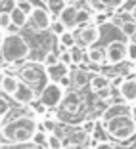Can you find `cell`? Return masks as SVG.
Here are the masks:
<instances>
[{"label":"cell","instance_id":"obj_4","mask_svg":"<svg viewBox=\"0 0 136 149\" xmlns=\"http://www.w3.org/2000/svg\"><path fill=\"white\" fill-rule=\"evenodd\" d=\"M39 97L42 100V103L48 107V109H56V107H62V101H63V97H65V90L57 82L48 80V82L42 86Z\"/></svg>","mask_w":136,"mask_h":149},{"label":"cell","instance_id":"obj_45","mask_svg":"<svg viewBox=\"0 0 136 149\" xmlns=\"http://www.w3.org/2000/svg\"><path fill=\"white\" fill-rule=\"evenodd\" d=\"M130 115H132V118L136 120V105H132V107H130Z\"/></svg>","mask_w":136,"mask_h":149},{"label":"cell","instance_id":"obj_7","mask_svg":"<svg viewBox=\"0 0 136 149\" xmlns=\"http://www.w3.org/2000/svg\"><path fill=\"white\" fill-rule=\"evenodd\" d=\"M102 38V31L98 25H83L77 33V40L81 46H92Z\"/></svg>","mask_w":136,"mask_h":149},{"label":"cell","instance_id":"obj_12","mask_svg":"<svg viewBox=\"0 0 136 149\" xmlns=\"http://www.w3.org/2000/svg\"><path fill=\"white\" fill-rule=\"evenodd\" d=\"M119 94L127 103H134L136 101V79H125V82L119 88Z\"/></svg>","mask_w":136,"mask_h":149},{"label":"cell","instance_id":"obj_33","mask_svg":"<svg viewBox=\"0 0 136 149\" xmlns=\"http://www.w3.org/2000/svg\"><path fill=\"white\" fill-rule=\"evenodd\" d=\"M33 141H35L36 145H42V147H46V143H48V134L44 130H39L35 134V138H33Z\"/></svg>","mask_w":136,"mask_h":149},{"label":"cell","instance_id":"obj_35","mask_svg":"<svg viewBox=\"0 0 136 149\" xmlns=\"http://www.w3.org/2000/svg\"><path fill=\"white\" fill-rule=\"evenodd\" d=\"M96 128H98V123H96V120H84V123H83V130L86 132L88 136H92L94 132H96Z\"/></svg>","mask_w":136,"mask_h":149},{"label":"cell","instance_id":"obj_16","mask_svg":"<svg viewBox=\"0 0 136 149\" xmlns=\"http://www.w3.org/2000/svg\"><path fill=\"white\" fill-rule=\"evenodd\" d=\"M107 86H111V79L107 74L98 73V74H94L92 80H90V88H92L94 94H98L100 90H104V88H107Z\"/></svg>","mask_w":136,"mask_h":149},{"label":"cell","instance_id":"obj_24","mask_svg":"<svg viewBox=\"0 0 136 149\" xmlns=\"http://www.w3.org/2000/svg\"><path fill=\"white\" fill-rule=\"evenodd\" d=\"M86 4L90 10H94L96 13H102V12H107L109 6L105 4V0H86Z\"/></svg>","mask_w":136,"mask_h":149},{"label":"cell","instance_id":"obj_15","mask_svg":"<svg viewBox=\"0 0 136 149\" xmlns=\"http://www.w3.org/2000/svg\"><path fill=\"white\" fill-rule=\"evenodd\" d=\"M71 79H73V88H77V90H81V88H84L86 84H90V77H88V71L86 69H75L73 73H71Z\"/></svg>","mask_w":136,"mask_h":149},{"label":"cell","instance_id":"obj_3","mask_svg":"<svg viewBox=\"0 0 136 149\" xmlns=\"http://www.w3.org/2000/svg\"><path fill=\"white\" fill-rule=\"evenodd\" d=\"M0 50L4 63H21L31 56V46L21 35H2Z\"/></svg>","mask_w":136,"mask_h":149},{"label":"cell","instance_id":"obj_5","mask_svg":"<svg viewBox=\"0 0 136 149\" xmlns=\"http://www.w3.org/2000/svg\"><path fill=\"white\" fill-rule=\"evenodd\" d=\"M44 77H46V71H40V67L35 65V63H27V65H23L21 69L18 71V79L21 80V82L33 86V88L40 86ZM42 86H44V84H42Z\"/></svg>","mask_w":136,"mask_h":149},{"label":"cell","instance_id":"obj_13","mask_svg":"<svg viewBox=\"0 0 136 149\" xmlns=\"http://www.w3.org/2000/svg\"><path fill=\"white\" fill-rule=\"evenodd\" d=\"M19 82H21V80H19L18 77H13V74H10V73H4L2 74V94L13 97V94L18 92V88H19Z\"/></svg>","mask_w":136,"mask_h":149},{"label":"cell","instance_id":"obj_26","mask_svg":"<svg viewBox=\"0 0 136 149\" xmlns=\"http://www.w3.org/2000/svg\"><path fill=\"white\" fill-rule=\"evenodd\" d=\"M29 107H31V111H33L35 115H39V117H42V115L48 111V107L42 103V100H40V97H36L35 101H31V105H29Z\"/></svg>","mask_w":136,"mask_h":149},{"label":"cell","instance_id":"obj_27","mask_svg":"<svg viewBox=\"0 0 136 149\" xmlns=\"http://www.w3.org/2000/svg\"><path fill=\"white\" fill-rule=\"evenodd\" d=\"M56 128H57V123L54 118H42L40 120V130H44L46 134H54Z\"/></svg>","mask_w":136,"mask_h":149},{"label":"cell","instance_id":"obj_25","mask_svg":"<svg viewBox=\"0 0 136 149\" xmlns=\"http://www.w3.org/2000/svg\"><path fill=\"white\" fill-rule=\"evenodd\" d=\"M48 149H63V140L62 136H57L56 132L54 134H48V143H46Z\"/></svg>","mask_w":136,"mask_h":149},{"label":"cell","instance_id":"obj_10","mask_svg":"<svg viewBox=\"0 0 136 149\" xmlns=\"http://www.w3.org/2000/svg\"><path fill=\"white\" fill-rule=\"evenodd\" d=\"M12 100L15 101V103H19V105H31V101L36 100V92H35L33 86H29V84H25V82H19L18 92L13 94Z\"/></svg>","mask_w":136,"mask_h":149},{"label":"cell","instance_id":"obj_29","mask_svg":"<svg viewBox=\"0 0 136 149\" xmlns=\"http://www.w3.org/2000/svg\"><path fill=\"white\" fill-rule=\"evenodd\" d=\"M65 31H69L65 25H63L60 19H54V23H52V27H50V33H52L54 36H62Z\"/></svg>","mask_w":136,"mask_h":149},{"label":"cell","instance_id":"obj_31","mask_svg":"<svg viewBox=\"0 0 136 149\" xmlns=\"http://www.w3.org/2000/svg\"><path fill=\"white\" fill-rule=\"evenodd\" d=\"M10 101L6 100V94H2V97H0V115H2V120L4 118H8V113H10Z\"/></svg>","mask_w":136,"mask_h":149},{"label":"cell","instance_id":"obj_22","mask_svg":"<svg viewBox=\"0 0 136 149\" xmlns=\"http://www.w3.org/2000/svg\"><path fill=\"white\" fill-rule=\"evenodd\" d=\"M121 33L127 36L128 40L132 38V35L136 33V19H128V21L121 23Z\"/></svg>","mask_w":136,"mask_h":149},{"label":"cell","instance_id":"obj_28","mask_svg":"<svg viewBox=\"0 0 136 149\" xmlns=\"http://www.w3.org/2000/svg\"><path fill=\"white\" fill-rule=\"evenodd\" d=\"M2 149H44V147L36 145L35 141H29V143H8V147L2 145Z\"/></svg>","mask_w":136,"mask_h":149},{"label":"cell","instance_id":"obj_23","mask_svg":"<svg viewBox=\"0 0 136 149\" xmlns=\"http://www.w3.org/2000/svg\"><path fill=\"white\" fill-rule=\"evenodd\" d=\"M57 63H60V54H54V50L44 54V57H42L44 69H46V67H52V65H57Z\"/></svg>","mask_w":136,"mask_h":149},{"label":"cell","instance_id":"obj_19","mask_svg":"<svg viewBox=\"0 0 136 149\" xmlns=\"http://www.w3.org/2000/svg\"><path fill=\"white\" fill-rule=\"evenodd\" d=\"M69 52H71V56H73V63H79V65H81V63L88 61V54H84V50H83V46H81V44L71 46Z\"/></svg>","mask_w":136,"mask_h":149},{"label":"cell","instance_id":"obj_21","mask_svg":"<svg viewBox=\"0 0 136 149\" xmlns=\"http://www.w3.org/2000/svg\"><path fill=\"white\" fill-rule=\"evenodd\" d=\"M88 61H92V63H102L105 61V50L102 48H88Z\"/></svg>","mask_w":136,"mask_h":149},{"label":"cell","instance_id":"obj_17","mask_svg":"<svg viewBox=\"0 0 136 149\" xmlns=\"http://www.w3.org/2000/svg\"><path fill=\"white\" fill-rule=\"evenodd\" d=\"M10 15H12V23H13V25H18L19 29H21V27H25L27 21H29V15H27V13L23 12L19 6H15V8L10 12Z\"/></svg>","mask_w":136,"mask_h":149},{"label":"cell","instance_id":"obj_42","mask_svg":"<svg viewBox=\"0 0 136 149\" xmlns=\"http://www.w3.org/2000/svg\"><path fill=\"white\" fill-rule=\"evenodd\" d=\"M2 35H19V27H18V25H13V23H12V25H10L8 29H6V31L2 33Z\"/></svg>","mask_w":136,"mask_h":149},{"label":"cell","instance_id":"obj_6","mask_svg":"<svg viewBox=\"0 0 136 149\" xmlns=\"http://www.w3.org/2000/svg\"><path fill=\"white\" fill-rule=\"evenodd\" d=\"M127 44L128 42H123V40H111L107 46H105V61L113 63H123L127 59Z\"/></svg>","mask_w":136,"mask_h":149},{"label":"cell","instance_id":"obj_9","mask_svg":"<svg viewBox=\"0 0 136 149\" xmlns=\"http://www.w3.org/2000/svg\"><path fill=\"white\" fill-rule=\"evenodd\" d=\"M81 105H83V97H81L79 92H65V97L62 101V111L65 115H77L81 111Z\"/></svg>","mask_w":136,"mask_h":149},{"label":"cell","instance_id":"obj_11","mask_svg":"<svg viewBox=\"0 0 136 149\" xmlns=\"http://www.w3.org/2000/svg\"><path fill=\"white\" fill-rule=\"evenodd\" d=\"M77 15H79V8L73 4H67L65 8H63V12L57 15V19L63 23V25L67 27V29H75V27H79V23H77Z\"/></svg>","mask_w":136,"mask_h":149},{"label":"cell","instance_id":"obj_1","mask_svg":"<svg viewBox=\"0 0 136 149\" xmlns=\"http://www.w3.org/2000/svg\"><path fill=\"white\" fill-rule=\"evenodd\" d=\"M40 130L33 117H18L15 120L2 123V141L8 143H29Z\"/></svg>","mask_w":136,"mask_h":149},{"label":"cell","instance_id":"obj_8","mask_svg":"<svg viewBox=\"0 0 136 149\" xmlns=\"http://www.w3.org/2000/svg\"><path fill=\"white\" fill-rule=\"evenodd\" d=\"M31 23L35 25V29L36 31H50V27H52V13L48 12V10H44V8H36L35 6V10H33V13H31Z\"/></svg>","mask_w":136,"mask_h":149},{"label":"cell","instance_id":"obj_44","mask_svg":"<svg viewBox=\"0 0 136 149\" xmlns=\"http://www.w3.org/2000/svg\"><path fill=\"white\" fill-rule=\"evenodd\" d=\"M130 17H132V19H136V4L132 6V10H130Z\"/></svg>","mask_w":136,"mask_h":149},{"label":"cell","instance_id":"obj_32","mask_svg":"<svg viewBox=\"0 0 136 149\" xmlns=\"http://www.w3.org/2000/svg\"><path fill=\"white\" fill-rule=\"evenodd\" d=\"M10 25H12V15H10V12H0V29H2V33H4Z\"/></svg>","mask_w":136,"mask_h":149},{"label":"cell","instance_id":"obj_36","mask_svg":"<svg viewBox=\"0 0 136 149\" xmlns=\"http://www.w3.org/2000/svg\"><path fill=\"white\" fill-rule=\"evenodd\" d=\"M96 96H98V100H100V101H107V100L113 97V90H111V86H107V88H104V90H100Z\"/></svg>","mask_w":136,"mask_h":149},{"label":"cell","instance_id":"obj_38","mask_svg":"<svg viewBox=\"0 0 136 149\" xmlns=\"http://www.w3.org/2000/svg\"><path fill=\"white\" fill-rule=\"evenodd\" d=\"M111 17V13L109 12H102V13H96L94 15V21H96V25H104V23H107Z\"/></svg>","mask_w":136,"mask_h":149},{"label":"cell","instance_id":"obj_34","mask_svg":"<svg viewBox=\"0 0 136 149\" xmlns=\"http://www.w3.org/2000/svg\"><path fill=\"white\" fill-rule=\"evenodd\" d=\"M18 6H19V8H21L25 13H27V15H29V17H31L33 10H35V6H33V2H31V0H19V2H18Z\"/></svg>","mask_w":136,"mask_h":149},{"label":"cell","instance_id":"obj_20","mask_svg":"<svg viewBox=\"0 0 136 149\" xmlns=\"http://www.w3.org/2000/svg\"><path fill=\"white\" fill-rule=\"evenodd\" d=\"M67 6V0H46V10L54 15H60Z\"/></svg>","mask_w":136,"mask_h":149},{"label":"cell","instance_id":"obj_39","mask_svg":"<svg viewBox=\"0 0 136 149\" xmlns=\"http://www.w3.org/2000/svg\"><path fill=\"white\" fill-rule=\"evenodd\" d=\"M60 61H62L63 65H71V63H73V56H71L69 50H62V52H60Z\"/></svg>","mask_w":136,"mask_h":149},{"label":"cell","instance_id":"obj_18","mask_svg":"<svg viewBox=\"0 0 136 149\" xmlns=\"http://www.w3.org/2000/svg\"><path fill=\"white\" fill-rule=\"evenodd\" d=\"M57 42H60L57 46H60L62 50H69L71 46H75V44H77V36H75L71 31H65L62 36H57Z\"/></svg>","mask_w":136,"mask_h":149},{"label":"cell","instance_id":"obj_46","mask_svg":"<svg viewBox=\"0 0 136 149\" xmlns=\"http://www.w3.org/2000/svg\"><path fill=\"white\" fill-rule=\"evenodd\" d=\"M63 149H81L79 145H67V147H63Z\"/></svg>","mask_w":136,"mask_h":149},{"label":"cell","instance_id":"obj_40","mask_svg":"<svg viewBox=\"0 0 136 149\" xmlns=\"http://www.w3.org/2000/svg\"><path fill=\"white\" fill-rule=\"evenodd\" d=\"M57 84H60L63 90H69V88L73 86V79H71V73H69V74H65L63 79H60V82H57Z\"/></svg>","mask_w":136,"mask_h":149},{"label":"cell","instance_id":"obj_30","mask_svg":"<svg viewBox=\"0 0 136 149\" xmlns=\"http://www.w3.org/2000/svg\"><path fill=\"white\" fill-rule=\"evenodd\" d=\"M92 19V15H90V12L84 8H79V15H77V23H79V27L83 25H88V21Z\"/></svg>","mask_w":136,"mask_h":149},{"label":"cell","instance_id":"obj_37","mask_svg":"<svg viewBox=\"0 0 136 149\" xmlns=\"http://www.w3.org/2000/svg\"><path fill=\"white\" fill-rule=\"evenodd\" d=\"M127 59L136 63V42H130V40L127 44Z\"/></svg>","mask_w":136,"mask_h":149},{"label":"cell","instance_id":"obj_41","mask_svg":"<svg viewBox=\"0 0 136 149\" xmlns=\"http://www.w3.org/2000/svg\"><path fill=\"white\" fill-rule=\"evenodd\" d=\"M105 4L109 6V8H115V10H117V8H121V6L125 4V0H105Z\"/></svg>","mask_w":136,"mask_h":149},{"label":"cell","instance_id":"obj_14","mask_svg":"<svg viewBox=\"0 0 136 149\" xmlns=\"http://www.w3.org/2000/svg\"><path fill=\"white\" fill-rule=\"evenodd\" d=\"M46 79L48 80H54V82H60V79H63L65 74H69V65H63L62 61L57 65H52V67H46Z\"/></svg>","mask_w":136,"mask_h":149},{"label":"cell","instance_id":"obj_2","mask_svg":"<svg viewBox=\"0 0 136 149\" xmlns=\"http://www.w3.org/2000/svg\"><path fill=\"white\" fill-rule=\"evenodd\" d=\"M104 128L107 130V136L115 141H128L136 136V120L130 113L113 115V117L102 120Z\"/></svg>","mask_w":136,"mask_h":149},{"label":"cell","instance_id":"obj_48","mask_svg":"<svg viewBox=\"0 0 136 149\" xmlns=\"http://www.w3.org/2000/svg\"><path fill=\"white\" fill-rule=\"evenodd\" d=\"M134 105H136V101H134Z\"/></svg>","mask_w":136,"mask_h":149},{"label":"cell","instance_id":"obj_47","mask_svg":"<svg viewBox=\"0 0 136 149\" xmlns=\"http://www.w3.org/2000/svg\"><path fill=\"white\" fill-rule=\"evenodd\" d=\"M130 42H136V33L132 35V38H130Z\"/></svg>","mask_w":136,"mask_h":149},{"label":"cell","instance_id":"obj_43","mask_svg":"<svg viewBox=\"0 0 136 149\" xmlns=\"http://www.w3.org/2000/svg\"><path fill=\"white\" fill-rule=\"evenodd\" d=\"M94 149H113V147H111V143H107V141H98V145Z\"/></svg>","mask_w":136,"mask_h":149}]
</instances>
